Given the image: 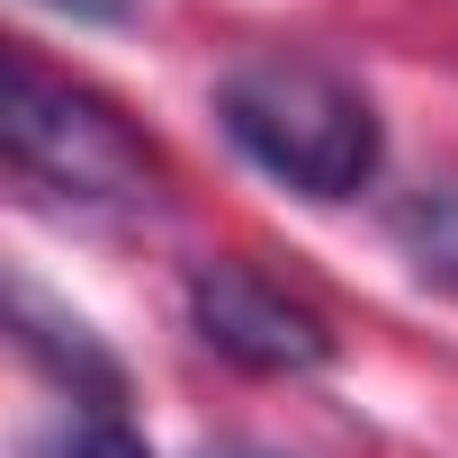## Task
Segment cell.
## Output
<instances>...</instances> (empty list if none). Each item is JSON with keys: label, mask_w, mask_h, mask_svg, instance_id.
Instances as JSON below:
<instances>
[{"label": "cell", "mask_w": 458, "mask_h": 458, "mask_svg": "<svg viewBox=\"0 0 458 458\" xmlns=\"http://www.w3.org/2000/svg\"><path fill=\"white\" fill-rule=\"evenodd\" d=\"M216 117L270 180H288L297 198H360L377 180V108L360 81H342L315 55H243L216 81Z\"/></svg>", "instance_id": "6da1fadb"}, {"label": "cell", "mask_w": 458, "mask_h": 458, "mask_svg": "<svg viewBox=\"0 0 458 458\" xmlns=\"http://www.w3.org/2000/svg\"><path fill=\"white\" fill-rule=\"evenodd\" d=\"M395 243H404V261H413L431 288H449V297H458V189L395 207Z\"/></svg>", "instance_id": "5b68a950"}, {"label": "cell", "mask_w": 458, "mask_h": 458, "mask_svg": "<svg viewBox=\"0 0 458 458\" xmlns=\"http://www.w3.org/2000/svg\"><path fill=\"white\" fill-rule=\"evenodd\" d=\"M10 315H19V351H28V360H46V377H55V386H72V404H81V413H117V404H126V369H117V360H108L72 315H55L28 279L10 288Z\"/></svg>", "instance_id": "277c9868"}, {"label": "cell", "mask_w": 458, "mask_h": 458, "mask_svg": "<svg viewBox=\"0 0 458 458\" xmlns=\"http://www.w3.org/2000/svg\"><path fill=\"white\" fill-rule=\"evenodd\" d=\"M46 10H72V19H126L135 0H46Z\"/></svg>", "instance_id": "52a82bcc"}, {"label": "cell", "mask_w": 458, "mask_h": 458, "mask_svg": "<svg viewBox=\"0 0 458 458\" xmlns=\"http://www.w3.org/2000/svg\"><path fill=\"white\" fill-rule=\"evenodd\" d=\"M189 324H198V342H207L216 360H234V369H252V377H306V369L333 360L324 315L297 306L288 288H270V279L243 270V261L189 270Z\"/></svg>", "instance_id": "3957f363"}, {"label": "cell", "mask_w": 458, "mask_h": 458, "mask_svg": "<svg viewBox=\"0 0 458 458\" xmlns=\"http://www.w3.org/2000/svg\"><path fill=\"white\" fill-rule=\"evenodd\" d=\"M46 458H153L144 440H135V422L126 413H72L64 431H55V449Z\"/></svg>", "instance_id": "8992f818"}, {"label": "cell", "mask_w": 458, "mask_h": 458, "mask_svg": "<svg viewBox=\"0 0 458 458\" xmlns=\"http://www.w3.org/2000/svg\"><path fill=\"white\" fill-rule=\"evenodd\" d=\"M225 458H279V449H225Z\"/></svg>", "instance_id": "ba28073f"}, {"label": "cell", "mask_w": 458, "mask_h": 458, "mask_svg": "<svg viewBox=\"0 0 458 458\" xmlns=\"http://www.w3.org/2000/svg\"><path fill=\"white\" fill-rule=\"evenodd\" d=\"M0 135H10V162H19L37 189H64V198H81V207H144V198H153V153L126 135V117L99 108L90 90L55 81L37 55H10Z\"/></svg>", "instance_id": "7a4b0ae2"}]
</instances>
